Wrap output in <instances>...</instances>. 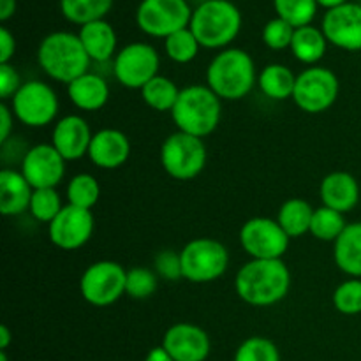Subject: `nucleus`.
Here are the masks:
<instances>
[{"label": "nucleus", "mask_w": 361, "mask_h": 361, "mask_svg": "<svg viewBox=\"0 0 361 361\" xmlns=\"http://www.w3.org/2000/svg\"><path fill=\"white\" fill-rule=\"evenodd\" d=\"M116 83L129 90H141L161 69V55L148 42H129L118 49L111 62Z\"/></svg>", "instance_id": "obj_11"}, {"label": "nucleus", "mask_w": 361, "mask_h": 361, "mask_svg": "<svg viewBox=\"0 0 361 361\" xmlns=\"http://www.w3.org/2000/svg\"><path fill=\"white\" fill-rule=\"evenodd\" d=\"M80 41L92 62L106 63L115 59L118 48V37L113 25L106 20L92 21L80 27Z\"/></svg>", "instance_id": "obj_23"}, {"label": "nucleus", "mask_w": 361, "mask_h": 361, "mask_svg": "<svg viewBox=\"0 0 361 361\" xmlns=\"http://www.w3.org/2000/svg\"><path fill=\"white\" fill-rule=\"evenodd\" d=\"M316 208L302 197H291L284 201L277 212V222L289 238H300L310 231V222Z\"/></svg>", "instance_id": "obj_27"}, {"label": "nucleus", "mask_w": 361, "mask_h": 361, "mask_svg": "<svg viewBox=\"0 0 361 361\" xmlns=\"http://www.w3.org/2000/svg\"><path fill=\"white\" fill-rule=\"evenodd\" d=\"M66 162L51 143H39L28 148L20 171L34 189H56L66 176Z\"/></svg>", "instance_id": "obj_15"}, {"label": "nucleus", "mask_w": 361, "mask_h": 361, "mask_svg": "<svg viewBox=\"0 0 361 361\" xmlns=\"http://www.w3.org/2000/svg\"><path fill=\"white\" fill-rule=\"evenodd\" d=\"M21 85L23 81H21L16 67L13 63H0V99L2 102L11 101L21 88Z\"/></svg>", "instance_id": "obj_40"}, {"label": "nucleus", "mask_w": 361, "mask_h": 361, "mask_svg": "<svg viewBox=\"0 0 361 361\" xmlns=\"http://www.w3.org/2000/svg\"><path fill=\"white\" fill-rule=\"evenodd\" d=\"M16 53V39L7 27H0V63H11Z\"/></svg>", "instance_id": "obj_41"}, {"label": "nucleus", "mask_w": 361, "mask_h": 361, "mask_svg": "<svg viewBox=\"0 0 361 361\" xmlns=\"http://www.w3.org/2000/svg\"><path fill=\"white\" fill-rule=\"evenodd\" d=\"M35 56L41 71L49 80L66 85L87 74L92 66L80 35L67 30H56L44 35L39 42Z\"/></svg>", "instance_id": "obj_3"}, {"label": "nucleus", "mask_w": 361, "mask_h": 361, "mask_svg": "<svg viewBox=\"0 0 361 361\" xmlns=\"http://www.w3.org/2000/svg\"><path fill=\"white\" fill-rule=\"evenodd\" d=\"M0 361H9L7 360V351H0Z\"/></svg>", "instance_id": "obj_47"}, {"label": "nucleus", "mask_w": 361, "mask_h": 361, "mask_svg": "<svg viewBox=\"0 0 361 361\" xmlns=\"http://www.w3.org/2000/svg\"><path fill=\"white\" fill-rule=\"evenodd\" d=\"M334 261L349 279H361V221L351 222L334 243Z\"/></svg>", "instance_id": "obj_24"}, {"label": "nucleus", "mask_w": 361, "mask_h": 361, "mask_svg": "<svg viewBox=\"0 0 361 361\" xmlns=\"http://www.w3.org/2000/svg\"><path fill=\"white\" fill-rule=\"evenodd\" d=\"M277 18L288 21L295 28L312 25L319 4L317 0H274Z\"/></svg>", "instance_id": "obj_32"}, {"label": "nucleus", "mask_w": 361, "mask_h": 361, "mask_svg": "<svg viewBox=\"0 0 361 361\" xmlns=\"http://www.w3.org/2000/svg\"><path fill=\"white\" fill-rule=\"evenodd\" d=\"M109 85L101 74L88 71L67 85V97L74 108L94 113L104 108L109 101Z\"/></svg>", "instance_id": "obj_22"}, {"label": "nucleus", "mask_w": 361, "mask_h": 361, "mask_svg": "<svg viewBox=\"0 0 361 361\" xmlns=\"http://www.w3.org/2000/svg\"><path fill=\"white\" fill-rule=\"evenodd\" d=\"M67 204L92 210L101 197V185L90 173H78L69 180L66 189Z\"/></svg>", "instance_id": "obj_30"}, {"label": "nucleus", "mask_w": 361, "mask_h": 361, "mask_svg": "<svg viewBox=\"0 0 361 361\" xmlns=\"http://www.w3.org/2000/svg\"><path fill=\"white\" fill-rule=\"evenodd\" d=\"M94 133L81 115H66L56 120L51 130V145L67 162L80 161L88 155Z\"/></svg>", "instance_id": "obj_18"}, {"label": "nucleus", "mask_w": 361, "mask_h": 361, "mask_svg": "<svg viewBox=\"0 0 361 361\" xmlns=\"http://www.w3.org/2000/svg\"><path fill=\"white\" fill-rule=\"evenodd\" d=\"M319 200L323 207L349 214L360 203V183L351 173H328L319 183Z\"/></svg>", "instance_id": "obj_20"}, {"label": "nucleus", "mask_w": 361, "mask_h": 361, "mask_svg": "<svg viewBox=\"0 0 361 361\" xmlns=\"http://www.w3.org/2000/svg\"><path fill=\"white\" fill-rule=\"evenodd\" d=\"M328 44L330 42L324 37L323 30L314 25H307V27H300L295 30L291 42V53L298 62L305 63V66L312 67L317 66V62L324 59L328 51Z\"/></svg>", "instance_id": "obj_26"}, {"label": "nucleus", "mask_w": 361, "mask_h": 361, "mask_svg": "<svg viewBox=\"0 0 361 361\" xmlns=\"http://www.w3.org/2000/svg\"><path fill=\"white\" fill-rule=\"evenodd\" d=\"M341 81L331 69L323 66L307 67L296 76L293 102L309 115L328 111L337 102Z\"/></svg>", "instance_id": "obj_9"}, {"label": "nucleus", "mask_w": 361, "mask_h": 361, "mask_svg": "<svg viewBox=\"0 0 361 361\" xmlns=\"http://www.w3.org/2000/svg\"><path fill=\"white\" fill-rule=\"evenodd\" d=\"M208 150L201 137L185 133L169 134L161 147V166L173 180L189 182L207 168Z\"/></svg>", "instance_id": "obj_7"}, {"label": "nucleus", "mask_w": 361, "mask_h": 361, "mask_svg": "<svg viewBox=\"0 0 361 361\" xmlns=\"http://www.w3.org/2000/svg\"><path fill=\"white\" fill-rule=\"evenodd\" d=\"M62 197L56 189H34L28 214L41 224H49L62 212Z\"/></svg>", "instance_id": "obj_34"}, {"label": "nucleus", "mask_w": 361, "mask_h": 361, "mask_svg": "<svg viewBox=\"0 0 361 361\" xmlns=\"http://www.w3.org/2000/svg\"><path fill=\"white\" fill-rule=\"evenodd\" d=\"M14 113L11 109V106L7 102L0 104V145H4L6 141L11 140L14 130Z\"/></svg>", "instance_id": "obj_42"}, {"label": "nucleus", "mask_w": 361, "mask_h": 361, "mask_svg": "<svg viewBox=\"0 0 361 361\" xmlns=\"http://www.w3.org/2000/svg\"><path fill=\"white\" fill-rule=\"evenodd\" d=\"M331 303L342 316L361 314V279H349L338 284L331 295Z\"/></svg>", "instance_id": "obj_37"}, {"label": "nucleus", "mask_w": 361, "mask_h": 361, "mask_svg": "<svg viewBox=\"0 0 361 361\" xmlns=\"http://www.w3.org/2000/svg\"><path fill=\"white\" fill-rule=\"evenodd\" d=\"M192 9L187 0H141L136 25L150 37L166 39L190 25Z\"/></svg>", "instance_id": "obj_12"}, {"label": "nucleus", "mask_w": 361, "mask_h": 361, "mask_svg": "<svg viewBox=\"0 0 361 361\" xmlns=\"http://www.w3.org/2000/svg\"><path fill=\"white\" fill-rule=\"evenodd\" d=\"M289 242L277 219L252 217L240 228V245L250 259H282Z\"/></svg>", "instance_id": "obj_13"}, {"label": "nucleus", "mask_w": 361, "mask_h": 361, "mask_svg": "<svg viewBox=\"0 0 361 361\" xmlns=\"http://www.w3.org/2000/svg\"><path fill=\"white\" fill-rule=\"evenodd\" d=\"M233 361H281V351L267 337H249L238 345Z\"/></svg>", "instance_id": "obj_36"}, {"label": "nucleus", "mask_w": 361, "mask_h": 361, "mask_svg": "<svg viewBox=\"0 0 361 361\" xmlns=\"http://www.w3.org/2000/svg\"><path fill=\"white\" fill-rule=\"evenodd\" d=\"M16 13V0H0V21L6 23Z\"/></svg>", "instance_id": "obj_43"}, {"label": "nucleus", "mask_w": 361, "mask_h": 361, "mask_svg": "<svg viewBox=\"0 0 361 361\" xmlns=\"http://www.w3.org/2000/svg\"><path fill=\"white\" fill-rule=\"evenodd\" d=\"M115 0H60V13L69 23L83 27L92 21L104 20Z\"/></svg>", "instance_id": "obj_29"}, {"label": "nucleus", "mask_w": 361, "mask_h": 361, "mask_svg": "<svg viewBox=\"0 0 361 361\" xmlns=\"http://www.w3.org/2000/svg\"><path fill=\"white\" fill-rule=\"evenodd\" d=\"M9 106L18 122L30 129H41L55 122L60 101L51 85L41 80H30L23 81Z\"/></svg>", "instance_id": "obj_8"}, {"label": "nucleus", "mask_w": 361, "mask_h": 361, "mask_svg": "<svg viewBox=\"0 0 361 361\" xmlns=\"http://www.w3.org/2000/svg\"><path fill=\"white\" fill-rule=\"evenodd\" d=\"M296 28L289 25L288 21L281 20L275 16L274 20L267 21L261 32V39L267 48L274 49V51H282V49L291 48L293 35H295Z\"/></svg>", "instance_id": "obj_38"}, {"label": "nucleus", "mask_w": 361, "mask_h": 361, "mask_svg": "<svg viewBox=\"0 0 361 361\" xmlns=\"http://www.w3.org/2000/svg\"><path fill=\"white\" fill-rule=\"evenodd\" d=\"M34 187L27 182L20 169L2 168L0 171V212L4 217L23 215L30 207Z\"/></svg>", "instance_id": "obj_21"}, {"label": "nucleus", "mask_w": 361, "mask_h": 361, "mask_svg": "<svg viewBox=\"0 0 361 361\" xmlns=\"http://www.w3.org/2000/svg\"><path fill=\"white\" fill-rule=\"evenodd\" d=\"M189 28L201 48L226 49L242 30V13L231 0H203L192 11Z\"/></svg>", "instance_id": "obj_4"}, {"label": "nucleus", "mask_w": 361, "mask_h": 361, "mask_svg": "<svg viewBox=\"0 0 361 361\" xmlns=\"http://www.w3.org/2000/svg\"><path fill=\"white\" fill-rule=\"evenodd\" d=\"M291 289V271L284 259H250L236 271L235 291L250 307L281 303Z\"/></svg>", "instance_id": "obj_1"}, {"label": "nucleus", "mask_w": 361, "mask_h": 361, "mask_svg": "<svg viewBox=\"0 0 361 361\" xmlns=\"http://www.w3.org/2000/svg\"><path fill=\"white\" fill-rule=\"evenodd\" d=\"M183 279L190 284H210L228 271L229 250L222 242L208 236L194 238L180 250Z\"/></svg>", "instance_id": "obj_6"}, {"label": "nucleus", "mask_w": 361, "mask_h": 361, "mask_svg": "<svg viewBox=\"0 0 361 361\" xmlns=\"http://www.w3.org/2000/svg\"><path fill=\"white\" fill-rule=\"evenodd\" d=\"M296 76L284 63H268L257 74V87L271 101H288L295 94Z\"/></svg>", "instance_id": "obj_25"}, {"label": "nucleus", "mask_w": 361, "mask_h": 361, "mask_svg": "<svg viewBox=\"0 0 361 361\" xmlns=\"http://www.w3.org/2000/svg\"><path fill=\"white\" fill-rule=\"evenodd\" d=\"M180 90H182V88L176 87V83L171 78L159 74L154 80L148 81L140 92L145 104H147L148 108H152L154 111L159 113H171L176 101H178Z\"/></svg>", "instance_id": "obj_28"}, {"label": "nucleus", "mask_w": 361, "mask_h": 361, "mask_svg": "<svg viewBox=\"0 0 361 361\" xmlns=\"http://www.w3.org/2000/svg\"><path fill=\"white\" fill-rule=\"evenodd\" d=\"M94 229L95 219L92 210L66 204L48 224V238L56 249L73 252L90 242Z\"/></svg>", "instance_id": "obj_14"}, {"label": "nucleus", "mask_w": 361, "mask_h": 361, "mask_svg": "<svg viewBox=\"0 0 361 361\" xmlns=\"http://www.w3.org/2000/svg\"><path fill=\"white\" fill-rule=\"evenodd\" d=\"M254 59L242 48L221 49L207 67V87L221 101H240L257 85Z\"/></svg>", "instance_id": "obj_2"}, {"label": "nucleus", "mask_w": 361, "mask_h": 361, "mask_svg": "<svg viewBox=\"0 0 361 361\" xmlns=\"http://www.w3.org/2000/svg\"><path fill=\"white\" fill-rule=\"evenodd\" d=\"M130 157V140L126 133L118 129H106L94 133L90 148H88V159L97 168L111 171L118 169L129 161Z\"/></svg>", "instance_id": "obj_19"}, {"label": "nucleus", "mask_w": 361, "mask_h": 361, "mask_svg": "<svg viewBox=\"0 0 361 361\" xmlns=\"http://www.w3.org/2000/svg\"><path fill=\"white\" fill-rule=\"evenodd\" d=\"M345 228H348V222H345L344 214L321 204L314 210L309 233L319 242L335 243V240L344 233Z\"/></svg>", "instance_id": "obj_31"}, {"label": "nucleus", "mask_w": 361, "mask_h": 361, "mask_svg": "<svg viewBox=\"0 0 361 361\" xmlns=\"http://www.w3.org/2000/svg\"><path fill=\"white\" fill-rule=\"evenodd\" d=\"M200 48L201 44L189 27L164 39V51L168 59L175 63H182V66L192 62L200 53Z\"/></svg>", "instance_id": "obj_33"}, {"label": "nucleus", "mask_w": 361, "mask_h": 361, "mask_svg": "<svg viewBox=\"0 0 361 361\" xmlns=\"http://www.w3.org/2000/svg\"><path fill=\"white\" fill-rule=\"evenodd\" d=\"M324 37L344 51H361V4L348 2L328 9L321 21Z\"/></svg>", "instance_id": "obj_16"}, {"label": "nucleus", "mask_w": 361, "mask_h": 361, "mask_svg": "<svg viewBox=\"0 0 361 361\" xmlns=\"http://www.w3.org/2000/svg\"><path fill=\"white\" fill-rule=\"evenodd\" d=\"M145 361H175V360L169 356V353L166 351L162 345H157V348H152L150 351H148Z\"/></svg>", "instance_id": "obj_44"}, {"label": "nucleus", "mask_w": 361, "mask_h": 361, "mask_svg": "<svg viewBox=\"0 0 361 361\" xmlns=\"http://www.w3.org/2000/svg\"><path fill=\"white\" fill-rule=\"evenodd\" d=\"M159 288V277L152 268L133 267L127 270L126 295L133 300H148Z\"/></svg>", "instance_id": "obj_35"}, {"label": "nucleus", "mask_w": 361, "mask_h": 361, "mask_svg": "<svg viewBox=\"0 0 361 361\" xmlns=\"http://www.w3.org/2000/svg\"><path fill=\"white\" fill-rule=\"evenodd\" d=\"M127 270L116 261L102 259L88 264L80 279L81 298L92 307H109L126 296Z\"/></svg>", "instance_id": "obj_10"}, {"label": "nucleus", "mask_w": 361, "mask_h": 361, "mask_svg": "<svg viewBox=\"0 0 361 361\" xmlns=\"http://www.w3.org/2000/svg\"><path fill=\"white\" fill-rule=\"evenodd\" d=\"M162 348L175 361H207L212 341L207 331L194 323H175L166 330Z\"/></svg>", "instance_id": "obj_17"}, {"label": "nucleus", "mask_w": 361, "mask_h": 361, "mask_svg": "<svg viewBox=\"0 0 361 361\" xmlns=\"http://www.w3.org/2000/svg\"><path fill=\"white\" fill-rule=\"evenodd\" d=\"M154 271L159 279L168 282H178L183 279L182 257L180 252L171 249L161 250L154 259Z\"/></svg>", "instance_id": "obj_39"}, {"label": "nucleus", "mask_w": 361, "mask_h": 361, "mask_svg": "<svg viewBox=\"0 0 361 361\" xmlns=\"http://www.w3.org/2000/svg\"><path fill=\"white\" fill-rule=\"evenodd\" d=\"M351 2V0H317V4H319L321 7H324V9H334V7H338L342 6V4H348Z\"/></svg>", "instance_id": "obj_46"}, {"label": "nucleus", "mask_w": 361, "mask_h": 361, "mask_svg": "<svg viewBox=\"0 0 361 361\" xmlns=\"http://www.w3.org/2000/svg\"><path fill=\"white\" fill-rule=\"evenodd\" d=\"M11 341H13V335H11L9 328L6 324L0 326V351H7V348L11 345Z\"/></svg>", "instance_id": "obj_45"}, {"label": "nucleus", "mask_w": 361, "mask_h": 361, "mask_svg": "<svg viewBox=\"0 0 361 361\" xmlns=\"http://www.w3.org/2000/svg\"><path fill=\"white\" fill-rule=\"evenodd\" d=\"M171 118L176 130L204 140L221 123L222 101L207 85H189L180 90Z\"/></svg>", "instance_id": "obj_5"}]
</instances>
